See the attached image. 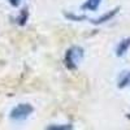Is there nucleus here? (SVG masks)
<instances>
[{
  "label": "nucleus",
  "instance_id": "3",
  "mask_svg": "<svg viewBox=\"0 0 130 130\" xmlns=\"http://www.w3.org/2000/svg\"><path fill=\"white\" fill-rule=\"evenodd\" d=\"M118 10H120V7H117V8L109 10V12H107V13L102 14L99 18H96V20H91V22H92L94 25H102V24L107 22V21H111V20L118 13Z\"/></svg>",
  "mask_w": 130,
  "mask_h": 130
},
{
  "label": "nucleus",
  "instance_id": "1",
  "mask_svg": "<svg viewBox=\"0 0 130 130\" xmlns=\"http://www.w3.org/2000/svg\"><path fill=\"white\" fill-rule=\"evenodd\" d=\"M85 56V50L81 46H72L67 50L64 56V65L69 70H77L79 62Z\"/></svg>",
  "mask_w": 130,
  "mask_h": 130
},
{
  "label": "nucleus",
  "instance_id": "5",
  "mask_svg": "<svg viewBox=\"0 0 130 130\" xmlns=\"http://www.w3.org/2000/svg\"><path fill=\"white\" fill-rule=\"evenodd\" d=\"M130 86V70L122 72L118 77V82H117V87L118 89H125Z\"/></svg>",
  "mask_w": 130,
  "mask_h": 130
},
{
  "label": "nucleus",
  "instance_id": "2",
  "mask_svg": "<svg viewBox=\"0 0 130 130\" xmlns=\"http://www.w3.org/2000/svg\"><path fill=\"white\" fill-rule=\"evenodd\" d=\"M34 112V107L29 103H21L17 104L12 111H10V120H13L16 122L25 121L26 118Z\"/></svg>",
  "mask_w": 130,
  "mask_h": 130
},
{
  "label": "nucleus",
  "instance_id": "9",
  "mask_svg": "<svg viewBox=\"0 0 130 130\" xmlns=\"http://www.w3.org/2000/svg\"><path fill=\"white\" fill-rule=\"evenodd\" d=\"M47 129H50V130H70V129H73V126L70 124H65V125L59 124V125H50V126H47Z\"/></svg>",
  "mask_w": 130,
  "mask_h": 130
},
{
  "label": "nucleus",
  "instance_id": "6",
  "mask_svg": "<svg viewBox=\"0 0 130 130\" xmlns=\"http://www.w3.org/2000/svg\"><path fill=\"white\" fill-rule=\"evenodd\" d=\"M100 3H102V0H86V2L81 5V9L95 12V10H98V8H99Z\"/></svg>",
  "mask_w": 130,
  "mask_h": 130
},
{
  "label": "nucleus",
  "instance_id": "7",
  "mask_svg": "<svg viewBox=\"0 0 130 130\" xmlns=\"http://www.w3.org/2000/svg\"><path fill=\"white\" fill-rule=\"evenodd\" d=\"M27 18H29V10H27V8H24V9H21V12L18 13V16L16 18V22L20 26H25Z\"/></svg>",
  "mask_w": 130,
  "mask_h": 130
},
{
  "label": "nucleus",
  "instance_id": "11",
  "mask_svg": "<svg viewBox=\"0 0 130 130\" xmlns=\"http://www.w3.org/2000/svg\"><path fill=\"white\" fill-rule=\"evenodd\" d=\"M126 117H127V118H130V115H127V116H126Z\"/></svg>",
  "mask_w": 130,
  "mask_h": 130
},
{
  "label": "nucleus",
  "instance_id": "10",
  "mask_svg": "<svg viewBox=\"0 0 130 130\" xmlns=\"http://www.w3.org/2000/svg\"><path fill=\"white\" fill-rule=\"evenodd\" d=\"M9 4L12 7H18L21 4V0H9Z\"/></svg>",
  "mask_w": 130,
  "mask_h": 130
},
{
  "label": "nucleus",
  "instance_id": "8",
  "mask_svg": "<svg viewBox=\"0 0 130 130\" xmlns=\"http://www.w3.org/2000/svg\"><path fill=\"white\" fill-rule=\"evenodd\" d=\"M65 17H67L69 21H83V20H86L87 17H86L85 14H74V13H69V12H67L65 13Z\"/></svg>",
  "mask_w": 130,
  "mask_h": 130
},
{
  "label": "nucleus",
  "instance_id": "4",
  "mask_svg": "<svg viewBox=\"0 0 130 130\" xmlns=\"http://www.w3.org/2000/svg\"><path fill=\"white\" fill-rule=\"evenodd\" d=\"M129 48H130V37L121 39L120 43H118L117 47H116V56H117V57L125 56L126 52L129 51Z\"/></svg>",
  "mask_w": 130,
  "mask_h": 130
}]
</instances>
